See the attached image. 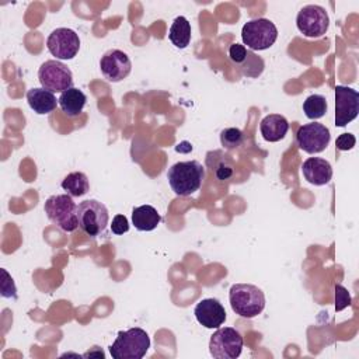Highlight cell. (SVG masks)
<instances>
[{
	"label": "cell",
	"instance_id": "22",
	"mask_svg": "<svg viewBox=\"0 0 359 359\" xmlns=\"http://www.w3.org/2000/svg\"><path fill=\"white\" fill-rule=\"evenodd\" d=\"M62 188L70 196H83L90 189L88 178L81 171H74L67 174L62 181Z\"/></svg>",
	"mask_w": 359,
	"mask_h": 359
},
{
	"label": "cell",
	"instance_id": "5",
	"mask_svg": "<svg viewBox=\"0 0 359 359\" xmlns=\"http://www.w3.org/2000/svg\"><path fill=\"white\" fill-rule=\"evenodd\" d=\"M278 38V28L268 18H254L241 28V39L250 50H264L271 48Z\"/></svg>",
	"mask_w": 359,
	"mask_h": 359
},
{
	"label": "cell",
	"instance_id": "2",
	"mask_svg": "<svg viewBox=\"0 0 359 359\" xmlns=\"http://www.w3.org/2000/svg\"><path fill=\"white\" fill-rule=\"evenodd\" d=\"M233 311L244 318H254L265 309L264 292L251 283H234L229 290Z\"/></svg>",
	"mask_w": 359,
	"mask_h": 359
},
{
	"label": "cell",
	"instance_id": "24",
	"mask_svg": "<svg viewBox=\"0 0 359 359\" xmlns=\"http://www.w3.org/2000/svg\"><path fill=\"white\" fill-rule=\"evenodd\" d=\"M265 63L264 59L258 55H255L252 50H247L245 60L238 66V70L245 77H258L264 72Z\"/></svg>",
	"mask_w": 359,
	"mask_h": 359
},
{
	"label": "cell",
	"instance_id": "25",
	"mask_svg": "<svg viewBox=\"0 0 359 359\" xmlns=\"http://www.w3.org/2000/svg\"><path fill=\"white\" fill-rule=\"evenodd\" d=\"M244 142V133L238 128H226L220 132V143L224 149H237Z\"/></svg>",
	"mask_w": 359,
	"mask_h": 359
},
{
	"label": "cell",
	"instance_id": "20",
	"mask_svg": "<svg viewBox=\"0 0 359 359\" xmlns=\"http://www.w3.org/2000/svg\"><path fill=\"white\" fill-rule=\"evenodd\" d=\"M161 217L151 205H142L132 210V223L139 231H151L157 227Z\"/></svg>",
	"mask_w": 359,
	"mask_h": 359
},
{
	"label": "cell",
	"instance_id": "6",
	"mask_svg": "<svg viewBox=\"0 0 359 359\" xmlns=\"http://www.w3.org/2000/svg\"><path fill=\"white\" fill-rule=\"evenodd\" d=\"M79 227L90 237L102 234L108 226L109 215L104 203L95 199H87L77 205Z\"/></svg>",
	"mask_w": 359,
	"mask_h": 359
},
{
	"label": "cell",
	"instance_id": "15",
	"mask_svg": "<svg viewBox=\"0 0 359 359\" xmlns=\"http://www.w3.org/2000/svg\"><path fill=\"white\" fill-rule=\"evenodd\" d=\"M302 172L307 182L321 187L332 178V167L328 160L321 157H309L302 164Z\"/></svg>",
	"mask_w": 359,
	"mask_h": 359
},
{
	"label": "cell",
	"instance_id": "30",
	"mask_svg": "<svg viewBox=\"0 0 359 359\" xmlns=\"http://www.w3.org/2000/svg\"><path fill=\"white\" fill-rule=\"evenodd\" d=\"M355 143H356V137H355L352 133H341V135L337 137L335 146H337L338 150L346 151V150L353 149Z\"/></svg>",
	"mask_w": 359,
	"mask_h": 359
},
{
	"label": "cell",
	"instance_id": "8",
	"mask_svg": "<svg viewBox=\"0 0 359 359\" xmlns=\"http://www.w3.org/2000/svg\"><path fill=\"white\" fill-rule=\"evenodd\" d=\"M38 80L43 88L52 91L53 94H62L67 88L73 87L72 70L57 59H50L41 65L38 70Z\"/></svg>",
	"mask_w": 359,
	"mask_h": 359
},
{
	"label": "cell",
	"instance_id": "3",
	"mask_svg": "<svg viewBox=\"0 0 359 359\" xmlns=\"http://www.w3.org/2000/svg\"><path fill=\"white\" fill-rule=\"evenodd\" d=\"M150 348V337L143 328L133 327L119 331L109 353L114 359H142Z\"/></svg>",
	"mask_w": 359,
	"mask_h": 359
},
{
	"label": "cell",
	"instance_id": "13",
	"mask_svg": "<svg viewBox=\"0 0 359 359\" xmlns=\"http://www.w3.org/2000/svg\"><path fill=\"white\" fill-rule=\"evenodd\" d=\"M100 69L108 81L118 83L130 74L132 62L123 50L109 49L101 56Z\"/></svg>",
	"mask_w": 359,
	"mask_h": 359
},
{
	"label": "cell",
	"instance_id": "12",
	"mask_svg": "<svg viewBox=\"0 0 359 359\" xmlns=\"http://www.w3.org/2000/svg\"><path fill=\"white\" fill-rule=\"evenodd\" d=\"M335 125L346 126L359 114V93L348 86H337L335 90Z\"/></svg>",
	"mask_w": 359,
	"mask_h": 359
},
{
	"label": "cell",
	"instance_id": "11",
	"mask_svg": "<svg viewBox=\"0 0 359 359\" xmlns=\"http://www.w3.org/2000/svg\"><path fill=\"white\" fill-rule=\"evenodd\" d=\"M46 48L57 60H69L79 53L80 38L70 28H56L49 34Z\"/></svg>",
	"mask_w": 359,
	"mask_h": 359
},
{
	"label": "cell",
	"instance_id": "28",
	"mask_svg": "<svg viewBox=\"0 0 359 359\" xmlns=\"http://www.w3.org/2000/svg\"><path fill=\"white\" fill-rule=\"evenodd\" d=\"M1 273L4 276L3 282H1V294L4 297H13V299H17V289H15V285L13 282V278L7 273L6 269H1Z\"/></svg>",
	"mask_w": 359,
	"mask_h": 359
},
{
	"label": "cell",
	"instance_id": "23",
	"mask_svg": "<svg viewBox=\"0 0 359 359\" xmlns=\"http://www.w3.org/2000/svg\"><path fill=\"white\" fill-rule=\"evenodd\" d=\"M327 100L321 94H311L303 102V112L311 121L323 118L327 112Z\"/></svg>",
	"mask_w": 359,
	"mask_h": 359
},
{
	"label": "cell",
	"instance_id": "14",
	"mask_svg": "<svg viewBox=\"0 0 359 359\" xmlns=\"http://www.w3.org/2000/svg\"><path fill=\"white\" fill-rule=\"evenodd\" d=\"M196 321L205 328H219L226 321V310L223 304L213 297L202 299L194 310Z\"/></svg>",
	"mask_w": 359,
	"mask_h": 359
},
{
	"label": "cell",
	"instance_id": "4",
	"mask_svg": "<svg viewBox=\"0 0 359 359\" xmlns=\"http://www.w3.org/2000/svg\"><path fill=\"white\" fill-rule=\"evenodd\" d=\"M43 210L48 219L65 233H72L79 227L77 205L69 194L49 196L45 202Z\"/></svg>",
	"mask_w": 359,
	"mask_h": 359
},
{
	"label": "cell",
	"instance_id": "27",
	"mask_svg": "<svg viewBox=\"0 0 359 359\" xmlns=\"http://www.w3.org/2000/svg\"><path fill=\"white\" fill-rule=\"evenodd\" d=\"M247 48L244 46V45H241V43H233V45H230V48H229V59L234 63V65H237V66H240L244 60H245V57H247Z\"/></svg>",
	"mask_w": 359,
	"mask_h": 359
},
{
	"label": "cell",
	"instance_id": "9",
	"mask_svg": "<svg viewBox=\"0 0 359 359\" xmlns=\"http://www.w3.org/2000/svg\"><path fill=\"white\" fill-rule=\"evenodd\" d=\"M330 25V17L324 7L317 4L304 6L296 17L297 29L307 38L323 36Z\"/></svg>",
	"mask_w": 359,
	"mask_h": 359
},
{
	"label": "cell",
	"instance_id": "16",
	"mask_svg": "<svg viewBox=\"0 0 359 359\" xmlns=\"http://www.w3.org/2000/svg\"><path fill=\"white\" fill-rule=\"evenodd\" d=\"M206 167L213 172L219 181L230 180L234 174V161L223 150H210L205 158Z\"/></svg>",
	"mask_w": 359,
	"mask_h": 359
},
{
	"label": "cell",
	"instance_id": "29",
	"mask_svg": "<svg viewBox=\"0 0 359 359\" xmlns=\"http://www.w3.org/2000/svg\"><path fill=\"white\" fill-rule=\"evenodd\" d=\"M111 231L118 236L129 231V222H128L126 216L115 215L112 219V223H111Z\"/></svg>",
	"mask_w": 359,
	"mask_h": 359
},
{
	"label": "cell",
	"instance_id": "17",
	"mask_svg": "<svg viewBox=\"0 0 359 359\" xmlns=\"http://www.w3.org/2000/svg\"><path fill=\"white\" fill-rule=\"evenodd\" d=\"M27 101L29 108L39 115L50 114L59 104V100H56L55 94L43 87H34L28 90Z\"/></svg>",
	"mask_w": 359,
	"mask_h": 359
},
{
	"label": "cell",
	"instance_id": "21",
	"mask_svg": "<svg viewBox=\"0 0 359 359\" xmlns=\"http://www.w3.org/2000/svg\"><path fill=\"white\" fill-rule=\"evenodd\" d=\"M168 38L172 42L174 46L184 49L189 45L191 41V24L189 21L184 17V15H178L174 18L171 27H170V32H168Z\"/></svg>",
	"mask_w": 359,
	"mask_h": 359
},
{
	"label": "cell",
	"instance_id": "19",
	"mask_svg": "<svg viewBox=\"0 0 359 359\" xmlns=\"http://www.w3.org/2000/svg\"><path fill=\"white\" fill-rule=\"evenodd\" d=\"M86 104H87V97L77 87L67 88L59 97V107H60V109L67 116H70V118L79 116L83 112Z\"/></svg>",
	"mask_w": 359,
	"mask_h": 359
},
{
	"label": "cell",
	"instance_id": "1",
	"mask_svg": "<svg viewBox=\"0 0 359 359\" xmlns=\"http://www.w3.org/2000/svg\"><path fill=\"white\" fill-rule=\"evenodd\" d=\"M205 178V168L196 160L178 161L167 171V180L178 196H189L196 192Z\"/></svg>",
	"mask_w": 359,
	"mask_h": 359
},
{
	"label": "cell",
	"instance_id": "7",
	"mask_svg": "<svg viewBox=\"0 0 359 359\" xmlns=\"http://www.w3.org/2000/svg\"><path fill=\"white\" fill-rule=\"evenodd\" d=\"M243 337L231 327L217 328L209 341V352L215 359H236L243 351Z\"/></svg>",
	"mask_w": 359,
	"mask_h": 359
},
{
	"label": "cell",
	"instance_id": "18",
	"mask_svg": "<svg viewBox=\"0 0 359 359\" xmlns=\"http://www.w3.org/2000/svg\"><path fill=\"white\" fill-rule=\"evenodd\" d=\"M259 130L266 142H279L286 136L289 122L280 114H269L261 121Z\"/></svg>",
	"mask_w": 359,
	"mask_h": 359
},
{
	"label": "cell",
	"instance_id": "26",
	"mask_svg": "<svg viewBox=\"0 0 359 359\" xmlns=\"http://www.w3.org/2000/svg\"><path fill=\"white\" fill-rule=\"evenodd\" d=\"M351 306V294L346 287L335 283V311H341Z\"/></svg>",
	"mask_w": 359,
	"mask_h": 359
},
{
	"label": "cell",
	"instance_id": "10",
	"mask_svg": "<svg viewBox=\"0 0 359 359\" xmlns=\"http://www.w3.org/2000/svg\"><path fill=\"white\" fill-rule=\"evenodd\" d=\"M331 140L330 129L318 122L302 125L296 132V144L309 154H317L327 149Z\"/></svg>",
	"mask_w": 359,
	"mask_h": 359
}]
</instances>
